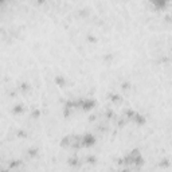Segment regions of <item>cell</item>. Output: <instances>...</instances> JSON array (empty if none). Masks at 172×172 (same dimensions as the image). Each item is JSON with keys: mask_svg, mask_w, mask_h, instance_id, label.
Listing matches in <instances>:
<instances>
[{"mask_svg": "<svg viewBox=\"0 0 172 172\" xmlns=\"http://www.w3.org/2000/svg\"><path fill=\"white\" fill-rule=\"evenodd\" d=\"M109 98L112 102L114 104H121L122 102V97L118 96V94H109Z\"/></svg>", "mask_w": 172, "mask_h": 172, "instance_id": "8992f818", "label": "cell"}, {"mask_svg": "<svg viewBox=\"0 0 172 172\" xmlns=\"http://www.w3.org/2000/svg\"><path fill=\"white\" fill-rule=\"evenodd\" d=\"M87 40H89V42H92V43H96V42H97V38L92 37V35H87Z\"/></svg>", "mask_w": 172, "mask_h": 172, "instance_id": "e0dca14e", "label": "cell"}, {"mask_svg": "<svg viewBox=\"0 0 172 172\" xmlns=\"http://www.w3.org/2000/svg\"><path fill=\"white\" fill-rule=\"evenodd\" d=\"M19 90H20V92H23V93H26V92H28V90H31V86L28 85V83L23 82L20 86H19Z\"/></svg>", "mask_w": 172, "mask_h": 172, "instance_id": "9c48e42d", "label": "cell"}, {"mask_svg": "<svg viewBox=\"0 0 172 172\" xmlns=\"http://www.w3.org/2000/svg\"><path fill=\"white\" fill-rule=\"evenodd\" d=\"M96 137L92 135V133H85V135L81 136V142H82V147H93L94 144H96Z\"/></svg>", "mask_w": 172, "mask_h": 172, "instance_id": "6da1fadb", "label": "cell"}, {"mask_svg": "<svg viewBox=\"0 0 172 172\" xmlns=\"http://www.w3.org/2000/svg\"><path fill=\"white\" fill-rule=\"evenodd\" d=\"M96 101L94 100H90V98H86V100H81L79 102V108L83 110V112H89V110H92L94 106H96Z\"/></svg>", "mask_w": 172, "mask_h": 172, "instance_id": "7a4b0ae2", "label": "cell"}, {"mask_svg": "<svg viewBox=\"0 0 172 172\" xmlns=\"http://www.w3.org/2000/svg\"><path fill=\"white\" fill-rule=\"evenodd\" d=\"M38 155V148H30L28 149V156L30 157H35Z\"/></svg>", "mask_w": 172, "mask_h": 172, "instance_id": "30bf717a", "label": "cell"}, {"mask_svg": "<svg viewBox=\"0 0 172 172\" xmlns=\"http://www.w3.org/2000/svg\"><path fill=\"white\" fill-rule=\"evenodd\" d=\"M105 116H106V118H112L113 117V112H112V110H106Z\"/></svg>", "mask_w": 172, "mask_h": 172, "instance_id": "2e32d148", "label": "cell"}, {"mask_svg": "<svg viewBox=\"0 0 172 172\" xmlns=\"http://www.w3.org/2000/svg\"><path fill=\"white\" fill-rule=\"evenodd\" d=\"M67 163H69V165H71V167H78V165H79V160H78V157L73 156V157H69Z\"/></svg>", "mask_w": 172, "mask_h": 172, "instance_id": "52a82bcc", "label": "cell"}, {"mask_svg": "<svg viewBox=\"0 0 172 172\" xmlns=\"http://www.w3.org/2000/svg\"><path fill=\"white\" fill-rule=\"evenodd\" d=\"M86 163H89V164H97V157L96 156H87L86 157Z\"/></svg>", "mask_w": 172, "mask_h": 172, "instance_id": "8fae6325", "label": "cell"}, {"mask_svg": "<svg viewBox=\"0 0 172 172\" xmlns=\"http://www.w3.org/2000/svg\"><path fill=\"white\" fill-rule=\"evenodd\" d=\"M132 120L136 122V124H139V125L145 124V117H144V116H141V114H139V113H135V116H133Z\"/></svg>", "mask_w": 172, "mask_h": 172, "instance_id": "277c9868", "label": "cell"}, {"mask_svg": "<svg viewBox=\"0 0 172 172\" xmlns=\"http://www.w3.org/2000/svg\"><path fill=\"white\" fill-rule=\"evenodd\" d=\"M31 116H32V117H34V118H39V116H40V112H39V110H38V109H35L34 112L31 113Z\"/></svg>", "mask_w": 172, "mask_h": 172, "instance_id": "5bb4252c", "label": "cell"}, {"mask_svg": "<svg viewBox=\"0 0 172 172\" xmlns=\"http://www.w3.org/2000/svg\"><path fill=\"white\" fill-rule=\"evenodd\" d=\"M121 89L122 90H129V89H131V82H128V81H126V82H122Z\"/></svg>", "mask_w": 172, "mask_h": 172, "instance_id": "4fadbf2b", "label": "cell"}, {"mask_svg": "<svg viewBox=\"0 0 172 172\" xmlns=\"http://www.w3.org/2000/svg\"><path fill=\"white\" fill-rule=\"evenodd\" d=\"M16 135H18V137H27V133H26L24 131H18Z\"/></svg>", "mask_w": 172, "mask_h": 172, "instance_id": "9a60e30c", "label": "cell"}, {"mask_svg": "<svg viewBox=\"0 0 172 172\" xmlns=\"http://www.w3.org/2000/svg\"><path fill=\"white\" fill-rule=\"evenodd\" d=\"M23 112H24V106L22 105V104H18V105H15L14 108H12V113H14V114H22Z\"/></svg>", "mask_w": 172, "mask_h": 172, "instance_id": "5b68a950", "label": "cell"}, {"mask_svg": "<svg viewBox=\"0 0 172 172\" xmlns=\"http://www.w3.org/2000/svg\"><path fill=\"white\" fill-rule=\"evenodd\" d=\"M54 82L57 83L59 87H65V86L67 85V81H66V78H65L63 75H57L54 78Z\"/></svg>", "mask_w": 172, "mask_h": 172, "instance_id": "3957f363", "label": "cell"}, {"mask_svg": "<svg viewBox=\"0 0 172 172\" xmlns=\"http://www.w3.org/2000/svg\"><path fill=\"white\" fill-rule=\"evenodd\" d=\"M19 164H20V161H19V160H15L14 163H11V165H9V167H11V168H14V167H18Z\"/></svg>", "mask_w": 172, "mask_h": 172, "instance_id": "ac0fdd59", "label": "cell"}, {"mask_svg": "<svg viewBox=\"0 0 172 172\" xmlns=\"http://www.w3.org/2000/svg\"><path fill=\"white\" fill-rule=\"evenodd\" d=\"M113 58H114V55H113V54L104 55V61H105V62H110V61H113Z\"/></svg>", "mask_w": 172, "mask_h": 172, "instance_id": "7c38bea8", "label": "cell"}, {"mask_svg": "<svg viewBox=\"0 0 172 172\" xmlns=\"http://www.w3.org/2000/svg\"><path fill=\"white\" fill-rule=\"evenodd\" d=\"M170 165H171V163L168 159H163V160H160V163H159V167H161V168H168Z\"/></svg>", "mask_w": 172, "mask_h": 172, "instance_id": "ba28073f", "label": "cell"}, {"mask_svg": "<svg viewBox=\"0 0 172 172\" xmlns=\"http://www.w3.org/2000/svg\"><path fill=\"white\" fill-rule=\"evenodd\" d=\"M0 172H9V171H7V170H3V171H0Z\"/></svg>", "mask_w": 172, "mask_h": 172, "instance_id": "d6986e66", "label": "cell"}]
</instances>
